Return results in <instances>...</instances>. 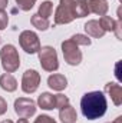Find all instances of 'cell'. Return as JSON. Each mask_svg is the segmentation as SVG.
<instances>
[{"label":"cell","mask_w":122,"mask_h":123,"mask_svg":"<svg viewBox=\"0 0 122 123\" xmlns=\"http://www.w3.org/2000/svg\"><path fill=\"white\" fill-rule=\"evenodd\" d=\"M121 60L116 63V66H115V76H116V79H118V82H122V74H121Z\"/></svg>","instance_id":"484cf974"},{"label":"cell","mask_w":122,"mask_h":123,"mask_svg":"<svg viewBox=\"0 0 122 123\" xmlns=\"http://www.w3.org/2000/svg\"><path fill=\"white\" fill-rule=\"evenodd\" d=\"M37 56H39V62H40V66L45 72H49V73H53L59 69V57H58V53L55 50V47L52 46H42L37 52Z\"/></svg>","instance_id":"3957f363"},{"label":"cell","mask_w":122,"mask_h":123,"mask_svg":"<svg viewBox=\"0 0 122 123\" xmlns=\"http://www.w3.org/2000/svg\"><path fill=\"white\" fill-rule=\"evenodd\" d=\"M1 67L6 73H14L20 67V56L13 44H4L0 50Z\"/></svg>","instance_id":"7a4b0ae2"},{"label":"cell","mask_w":122,"mask_h":123,"mask_svg":"<svg viewBox=\"0 0 122 123\" xmlns=\"http://www.w3.org/2000/svg\"><path fill=\"white\" fill-rule=\"evenodd\" d=\"M70 40L73 43H76L78 46H91L92 44V39L86 34H82V33H76L70 37Z\"/></svg>","instance_id":"ffe728a7"},{"label":"cell","mask_w":122,"mask_h":123,"mask_svg":"<svg viewBox=\"0 0 122 123\" xmlns=\"http://www.w3.org/2000/svg\"><path fill=\"white\" fill-rule=\"evenodd\" d=\"M47 86L55 90V92H62L68 87V79L65 74L61 73H52L49 77H47Z\"/></svg>","instance_id":"30bf717a"},{"label":"cell","mask_w":122,"mask_h":123,"mask_svg":"<svg viewBox=\"0 0 122 123\" xmlns=\"http://www.w3.org/2000/svg\"><path fill=\"white\" fill-rule=\"evenodd\" d=\"M40 109L43 110H53L55 107V94L49 92H43L39 97H37V103H36Z\"/></svg>","instance_id":"9a60e30c"},{"label":"cell","mask_w":122,"mask_h":123,"mask_svg":"<svg viewBox=\"0 0 122 123\" xmlns=\"http://www.w3.org/2000/svg\"><path fill=\"white\" fill-rule=\"evenodd\" d=\"M40 73L34 69H27L23 76H22V90L26 94H32L39 89V85H40Z\"/></svg>","instance_id":"ba28073f"},{"label":"cell","mask_w":122,"mask_h":123,"mask_svg":"<svg viewBox=\"0 0 122 123\" xmlns=\"http://www.w3.org/2000/svg\"><path fill=\"white\" fill-rule=\"evenodd\" d=\"M59 119H61L62 123H76L78 113L70 103L63 106L62 109H59Z\"/></svg>","instance_id":"4fadbf2b"},{"label":"cell","mask_w":122,"mask_h":123,"mask_svg":"<svg viewBox=\"0 0 122 123\" xmlns=\"http://www.w3.org/2000/svg\"><path fill=\"white\" fill-rule=\"evenodd\" d=\"M88 0H73V16L75 19H83L89 14Z\"/></svg>","instance_id":"e0dca14e"},{"label":"cell","mask_w":122,"mask_h":123,"mask_svg":"<svg viewBox=\"0 0 122 123\" xmlns=\"http://www.w3.org/2000/svg\"><path fill=\"white\" fill-rule=\"evenodd\" d=\"M83 30L86 33V36L93 37V39H102L105 36V33H106V31L102 29V26L99 25L98 20H88L83 25Z\"/></svg>","instance_id":"8fae6325"},{"label":"cell","mask_w":122,"mask_h":123,"mask_svg":"<svg viewBox=\"0 0 122 123\" xmlns=\"http://www.w3.org/2000/svg\"><path fill=\"white\" fill-rule=\"evenodd\" d=\"M66 105H69V97H68V96H65V94H62V93L55 94V107H56V109H62V107L66 106Z\"/></svg>","instance_id":"7402d4cb"},{"label":"cell","mask_w":122,"mask_h":123,"mask_svg":"<svg viewBox=\"0 0 122 123\" xmlns=\"http://www.w3.org/2000/svg\"><path fill=\"white\" fill-rule=\"evenodd\" d=\"M7 25H9V14L4 10H1L0 12V30L7 29Z\"/></svg>","instance_id":"603a6c76"},{"label":"cell","mask_w":122,"mask_h":123,"mask_svg":"<svg viewBox=\"0 0 122 123\" xmlns=\"http://www.w3.org/2000/svg\"><path fill=\"white\" fill-rule=\"evenodd\" d=\"M0 87L7 93H13L17 90V80L12 73H3L0 76Z\"/></svg>","instance_id":"7c38bea8"},{"label":"cell","mask_w":122,"mask_h":123,"mask_svg":"<svg viewBox=\"0 0 122 123\" xmlns=\"http://www.w3.org/2000/svg\"><path fill=\"white\" fill-rule=\"evenodd\" d=\"M108 110V100L105 93L101 90L85 93L81 99V112L85 119L96 120L101 119Z\"/></svg>","instance_id":"6da1fadb"},{"label":"cell","mask_w":122,"mask_h":123,"mask_svg":"<svg viewBox=\"0 0 122 123\" xmlns=\"http://www.w3.org/2000/svg\"><path fill=\"white\" fill-rule=\"evenodd\" d=\"M62 47V55H63V59L65 62L69 64V66H79L82 63L83 59V55L82 52L79 50V46L76 43H73L70 39H66L63 40L61 44Z\"/></svg>","instance_id":"277c9868"},{"label":"cell","mask_w":122,"mask_h":123,"mask_svg":"<svg viewBox=\"0 0 122 123\" xmlns=\"http://www.w3.org/2000/svg\"><path fill=\"white\" fill-rule=\"evenodd\" d=\"M16 123H29V122H27V119H25V117H20V119H19Z\"/></svg>","instance_id":"f1b7e54d"},{"label":"cell","mask_w":122,"mask_h":123,"mask_svg":"<svg viewBox=\"0 0 122 123\" xmlns=\"http://www.w3.org/2000/svg\"><path fill=\"white\" fill-rule=\"evenodd\" d=\"M6 112H7V102L4 100V97L0 96V116L4 115Z\"/></svg>","instance_id":"d4e9b609"},{"label":"cell","mask_w":122,"mask_h":123,"mask_svg":"<svg viewBox=\"0 0 122 123\" xmlns=\"http://www.w3.org/2000/svg\"><path fill=\"white\" fill-rule=\"evenodd\" d=\"M19 44L20 47L27 53V55H36L39 52L40 46V39L37 33L33 30H23L19 34Z\"/></svg>","instance_id":"5b68a950"},{"label":"cell","mask_w":122,"mask_h":123,"mask_svg":"<svg viewBox=\"0 0 122 123\" xmlns=\"http://www.w3.org/2000/svg\"><path fill=\"white\" fill-rule=\"evenodd\" d=\"M106 123H122V116H118L115 120H112V122H106Z\"/></svg>","instance_id":"83f0119b"},{"label":"cell","mask_w":122,"mask_h":123,"mask_svg":"<svg viewBox=\"0 0 122 123\" xmlns=\"http://www.w3.org/2000/svg\"><path fill=\"white\" fill-rule=\"evenodd\" d=\"M122 20L121 17V10L118 9V20H115L114 17H111V16H101V19L98 20L99 22V25L102 26V29L105 31H114L116 29V26H118V23Z\"/></svg>","instance_id":"2e32d148"},{"label":"cell","mask_w":122,"mask_h":123,"mask_svg":"<svg viewBox=\"0 0 122 123\" xmlns=\"http://www.w3.org/2000/svg\"><path fill=\"white\" fill-rule=\"evenodd\" d=\"M33 123H56V120H55L53 117L47 116V115H39V116L34 119Z\"/></svg>","instance_id":"cb8c5ba5"},{"label":"cell","mask_w":122,"mask_h":123,"mask_svg":"<svg viewBox=\"0 0 122 123\" xmlns=\"http://www.w3.org/2000/svg\"><path fill=\"white\" fill-rule=\"evenodd\" d=\"M73 20V0H59L55 12V25H69Z\"/></svg>","instance_id":"8992f818"},{"label":"cell","mask_w":122,"mask_h":123,"mask_svg":"<svg viewBox=\"0 0 122 123\" xmlns=\"http://www.w3.org/2000/svg\"><path fill=\"white\" fill-rule=\"evenodd\" d=\"M103 93L111 97V100H112V103L115 106H121L122 105V86L118 82H108L105 85Z\"/></svg>","instance_id":"9c48e42d"},{"label":"cell","mask_w":122,"mask_h":123,"mask_svg":"<svg viewBox=\"0 0 122 123\" xmlns=\"http://www.w3.org/2000/svg\"><path fill=\"white\" fill-rule=\"evenodd\" d=\"M89 12L98 16H105L109 10V3L108 0H88Z\"/></svg>","instance_id":"5bb4252c"},{"label":"cell","mask_w":122,"mask_h":123,"mask_svg":"<svg viewBox=\"0 0 122 123\" xmlns=\"http://www.w3.org/2000/svg\"><path fill=\"white\" fill-rule=\"evenodd\" d=\"M36 1L37 0H16V4L22 12H30L33 6L36 4Z\"/></svg>","instance_id":"44dd1931"},{"label":"cell","mask_w":122,"mask_h":123,"mask_svg":"<svg viewBox=\"0 0 122 123\" xmlns=\"http://www.w3.org/2000/svg\"><path fill=\"white\" fill-rule=\"evenodd\" d=\"M30 23H32L33 27H36L37 30H40V31H46L49 27H50L49 19H45V17L39 16L37 13H34V14L30 17Z\"/></svg>","instance_id":"ac0fdd59"},{"label":"cell","mask_w":122,"mask_h":123,"mask_svg":"<svg viewBox=\"0 0 122 123\" xmlns=\"http://www.w3.org/2000/svg\"><path fill=\"white\" fill-rule=\"evenodd\" d=\"M0 123H13L10 119H7V120H3V122H0Z\"/></svg>","instance_id":"f546056e"},{"label":"cell","mask_w":122,"mask_h":123,"mask_svg":"<svg viewBox=\"0 0 122 123\" xmlns=\"http://www.w3.org/2000/svg\"><path fill=\"white\" fill-rule=\"evenodd\" d=\"M52 12H53V3L50 0H45L42 1V4L39 6V10H37V14L45 17V19H49L52 16Z\"/></svg>","instance_id":"d6986e66"},{"label":"cell","mask_w":122,"mask_h":123,"mask_svg":"<svg viewBox=\"0 0 122 123\" xmlns=\"http://www.w3.org/2000/svg\"><path fill=\"white\" fill-rule=\"evenodd\" d=\"M14 112L19 117H25V119H29L32 116L36 115V109H37V105L36 102L30 99V97H17L14 100Z\"/></svg>","instance_id":"52a82bcc"},{"label":"cell","mask_w":122,"mask_h":123,"mask_svg":"<svg viewBox=\"0 0 122 123\" xmlns=\"http://www.w3.org/2000/svg\"><path fill=\"white\" fill-rule=\"evenodd\" d=\"M7 4H9V0H0V12L4 10L7 7Z\"/></svg>","instance_id":"4316f807"}]
</instances>
